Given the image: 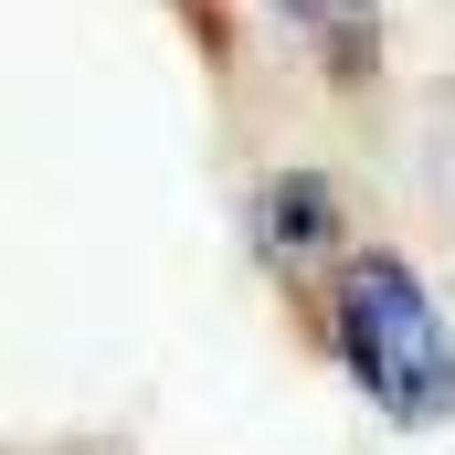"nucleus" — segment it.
I'll list each match as a JSON object with an SVG mask.
<instances>
[{
	"label": "nucleus",
	"mask_w": 455,
	"mask_h": 455,
	"mask_svg": "<svg viewBox=\"0 0 455 455\" xmlns=\"http://www.w3.org/2000/svg\"><path fill=\"white\" fill-rule=\"evenodd\" d=\"M329 349H339L349 392H360L381 424H413V435H424V424L455 413V329H445V297L424 286L413 254H392V243L339 254Z\"/></svg>",
	"instance_id": "f257e3e1"
},
{
	"label": "nucleus",
	"mask_w": 455,
	"mask_h": 455,
	"mask_svg": "<svg viewBox=\"0 0 455 455\" xmlns=\"http://www.w3.org/2000/svg\"><path fill=\"white\" fill-rule=\"evenodd\" d=\"M339 233H349V223H339V191H329L318 170H286V180L254 191V243H265V265H286V275L318 265Z\"/></svg>",
	"instance_id": "f03ea898"
},
{
	"label": "nucleus",
	"mask_w": 455,
	"mask_h": 455,
	"mask_svg": "<svg viewBox=\"0 0 455 455\" xmlns=\"http://www.w3.org/2000/svg\"><path fill=\"white\" fill-rule=\"evenodd\" d=\"M275 11H286L297 32H318L339 75H360V64H371V43H381V0H275Z\"/></svg>",
	"instance_id": "7ed1b4c3"
}]
</instances>
